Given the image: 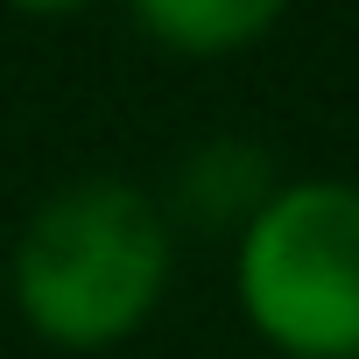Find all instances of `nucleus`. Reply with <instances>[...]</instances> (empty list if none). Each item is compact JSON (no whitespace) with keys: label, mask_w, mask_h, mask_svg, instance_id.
Instances as JSON below:
<instances>
[{"label":"nucleus","mask_w":359,"mask_h":359,"mask_svg":"<svg viewBox=\"0 0 359 359\" xmlns=\"http://www.w3.org/2000/svg\"><path fill=\"white\" fill-rule=\"evenodd\" d=\"M169 275H176V233L155 191L127 176H78L50 191L8 254L15 317L57 352L127 345L162 310Z\"/></svg>","instance_id":"1"},{"label":"nucleus","mask_w":359,"mask_h":359,"mask_svg":"<svg viewBox=\"0 0 359 359\" xmlns=\"http://www.w3.org/2000/svg\"><path fill=\"white\" fill-rule=\"evenodd\" d=\"M233 296L275 359H359V184H282L233 240Z\"/></svg>","instance_id":"2"},{"label":"nucleus","mask_w":359,"mask_h":359,"mask_svg":"<svg viewBox=\"0 0 359 359\" xmlns=\"http://www.w3.org/2000/svg\"><path fill=\"white\" fill-rule=\"evenodd\" d=\"M282 184L289 176H282L268 141H254V134H205V141H191L184 155H176L169 191L155 205H162L169 233L184 226L198 240H240L268 212V198Z\"/></svg>","instance_id":"3"},{"label":"nucleus","mask_w":359,"mask_h":359,"mask_svg":"<svg viewBox=\"0 0 359 359\" xmlns=\"http://www.w3.org/2000/svg\"><path fill=\"white\" fill-rule=\"evenodd\" d=\"M134 29L162 43L169 57L212 64V57H240L261 36H275L282 8L275 0H148V8H134Z\"/></svg>","instance_id":"4"}]
</instances>
